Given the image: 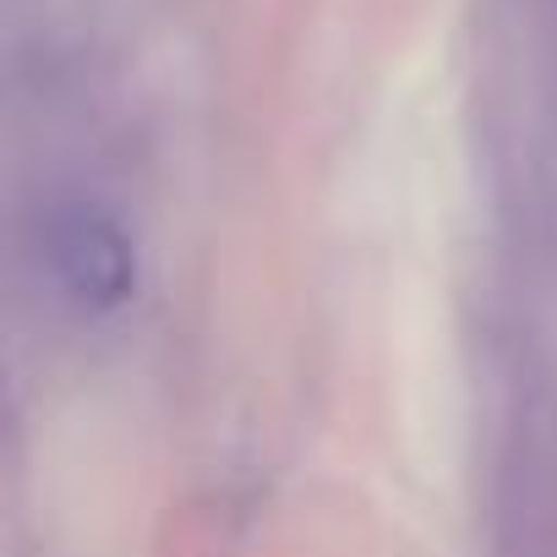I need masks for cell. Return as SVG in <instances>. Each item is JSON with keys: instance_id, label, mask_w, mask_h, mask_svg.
<instances>
[{"instance_id": "cell-1", "label": "cell", "mask_w": 557, "mask_h": 557, "mask_svg": "<svg viewBox=\"0 0 557 557\" xmlns=\"http://www.w3.org/2000/svg\"><path fill=\"white\" fill-rule=\"evenodd\" d=\"M45 257L66 301L83 307L88 318H110L137 296V278H143L137 240L104 202H88V197L61 202L45 224Z\"/></svg>"}]
</instances>
